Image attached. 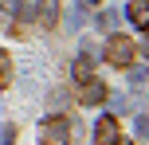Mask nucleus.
Returning <instances> with one entry per match:
<instances>
[{
	"label": "nucleus",
	"instance_id": "obj_7",
	"mask_svg": "<svg viewBox=\"0 0 149 145\" xmlns=\"http://www.w3.org/2000/svg\"><path fill=\"white\" fill-rule=\"evenodd\" d=\"M8 83H12V59H8V51H0V86L8 90Z\"/></svg>",
	"mask_w": 149,
	"mask_h": 145
},
{
	"label": "nucleus",
	"instance_id": "obj_3",
	"mask_svg": "<svg viewBox=\"0 0 149 145\" xmlns=\"http://www.w3.org/2000/svg\"><path fill=\"white\" fill-rule=\"evenodd\" d=\"M79 102H82V106H102V102H106V83L86 75L79 83Z\"/></svg>",
	"mask_w": 149,
	"mask_h": 145
},
{
	"label": "nucleus",
	"instance_id": "obj_1",
	"mask_svg": "<svg viewBox=\"0 0 149 145\" xmlns=\"http://www.w3.org/2000/svg\"><path fill=\"white\" fill-rule=\"evenodd\" d=\"M137 51H141V47H137L130 35H110V43H106V63H114V67H130V63L137 59Z\"/></svg>",
	"mask_w": 149,
	"mask_h": 145
},
{
	"label": "nucleus",
	"instance_id": "obj_5",
	"mask_svg": "<svg viewBox=\"0 0 149 145\" xmlns=\"http://www.w3.org/2000/svg\"><path fill=\"white\" fill-rule=\"evenodd\" d=\"M59 8H63V0H39L36 20L43 24V28H55V24H59Z\"/></svg>",
	"mask_w": 149,
	"mask_h": 145
},
{
	"label": "nucleus",
	"instance_id": "obj_6",
	"mask_svg": "<svg viewBox=\"0 0 149 145\" xmlns=\"http://www.w3.org/2000/svg\"><path fill=\"white\" fill-rule=\"evenodd\" d=\"M130 20H134V28H145V24H149V12H145V0H134V4H130Z\"/></svg>",
	"mask_w": 149,
	"mask_h": 145
},
{
	"label": "nucleus",
	"instance_id": "obj_2",
	"mask_svg": "<svg viewBox=\"0 0 149 145\" xmlns=\"http://www.w3.org/2000/svg\"><path fill=\"white\" fill-rule=\"evenodd\" d=\"M39 145H71V118L55 114L39 126Z\"/></svg>",
	"mask_w": 149,
	"mask_h": 145
},
{
	"label": "nucleus",
	"instance_id": "obj_8",
	"mask_svg": "<svg viewBox=\"0 0 149 145\" xmlns=\"http://www.w3.org/2000/svg\"><path fill=\"white\" fill-rule=\"evenodd\" d=\"M82 4H86V8H94V4H98V0H82Z\"/></svg>",
	"mask_w": 149,
	"mask_h": 145
},
{
	"label": "nucleus",
	"instance_id": "obj_4",
	"mask_svg": "<svg viewBox=\"0 0 149 145\" xmlns=\"http://www.w3.org/2000/svg\"><path fill=\"white\" fill-rule=\"evenodd\" d=\"M94 145H122V126H118V118L106 114L102 122H98V130H94Z\"/></svg>",
	"mask_w": 149,
	"mask_h": 145
}]
</instances>
